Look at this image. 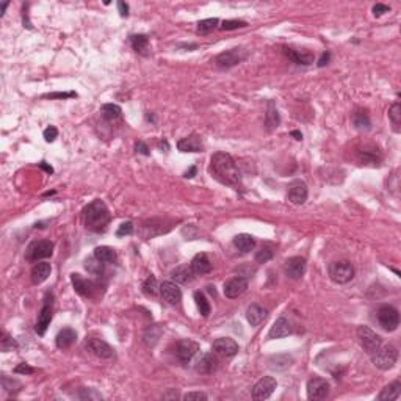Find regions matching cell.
<instances>
[{
    "label": "cell",
    "instance_id": "obj_1",
    "mask_svg": "<svg viewBox=\"0 0 401 401\" xmlns=\"http://www.w3.org/2000/svg\"><path fill=\"white\" fill-rule=\"evenodd\" d=\"M210 171L215 176V179L227 185H237L241 179L237 163L226 152L213 154L210 160Z\"/></svg>",
    "mask_w": 401,
    "mask_h": 401
},
{
    "label": "cell",
    "instance_id": "obj_2",
    "mask_svg": "<svg viewBox=\"0 0 401 401\" xmlns=\"http://www.w3.org/2000/svg\"><path fill=\"white\" fill-rule=\"evenodd\" d=\"M110 220H111V217H110L108 207L101 199L92 201L91 204H88L83 208V223H85V227L91 232H96V234L104 232L107 229Z\"/></svg>",
    "mask_w": 401,
    "mask_h": 401
},
{
    "label": "cell",
    "instance_id": "obj_3",
    "mask_svg": "<svg viewBox=\"0 0 401 401\" xmlns=\"http://www.w3.org/2000/svg\"><path fill=\"white\" fill-rule=\"evenodd\" d=\"M53 254V243L50 240H36L28 244L25 251L27 262H41Z\"/></svg>",
    "mask_w": 401,
    "mask_h": 401
},
{
    "label": "cell",
    "instance_id": "obj_4",
    "mask_svg": "<svg viewBox=\"0 0 401 401\" xmlns=\"http://www.w3.org/2000/svg\"><path fill=\"white\" fill-rule=\"evenodd\" d=\"M329 277L335 284H348L354 277V266L348 260H337L329 265Z\"/></svg>",
    "mask_w": 401,
    "mask_h": 401
},
{
    "label": "cell",
    "instance_id": "obj_5",
    "mask_svg": "<svg viewBox=\"0 0 401 401\" xmlns=\"http://www.w3.org/2000/svg\"><path fill=\"white\" fill-rule=\"evenodd\" d=\"M373 364L375 367H378L379 370H390L398 359V350L393 345H386V347H379L378 351H375L372 354Z\"/></svg>",
    "mask_w": 401,
    "mask_h": 401
},
{
    "label": "cell",
    "instance_id": "obj_6",
    "mask_svg": "<svg viewBox=\"0 0 401 401\" xmlns=\"http://www.w3.org/2000/svg\"><path fill=\"white\" fill-rule=\"evenodd\" d=\"M356 332H357V338H359L362 348L370 356H372L375 351H378V348L383 345L381 337L373 329H370L368 326H359Z\"/></svg>",
    "mask_w": 401,
    "mask_h": 401
},
{
    "label": "cell",
    "instance_id": "obj_7",
    "mask_svg": "<svg viewBox=\"0 0 401 401\" xmlns=\"http://www.w3.org/2000/svg\"><path fill=\"white\" fill-rule=\"evenodd\" d=\"M246 56H248V52L241 47H235V49L221 52L217 58H215V65H217L220 69H231V68L240 65Z\"/></svg>",
    "mask_w": 401,
    "mask_h": 401
},
{
    "label": "cell",
    "instance_id": "obj_8",
    "mask_svg": "<svg viewBox=\"0 0 401 401\" xmlns=\"http://www.w3.org/2000/svg\"><path fill=\"white\" fill-rule=\"evenodd\" d=\"M376 320L384 331L392 332L399 324V314L393 305H381L376 311Z\"/></svg>",
    "mask_w": 401,
    "mask_h": 401
},
{
    "label": "cell",
    "instance_id": "obj_9",
    "mask_svg": "<svg viewBox=\"0 0 401 401\" xmlns=\"http://www.w3.org/2000/svg\"><path fill=\"white\" fill-rule=\"evenodd\" d=\"M52 305H53V295L47 293L44 296V302H43L40 314H38V321H36V326H35V331L38 332V335H44L50 321H52Z\"/></svg>",
    "mask_w": 401,
    "mask_h": 401
},
{
    "label": "cell",
    "instance_id": "obj_10",
    "mask_svg": "<svg viewBox=\"0 0 401 401\" xmlns=\"http://www.w3.org/2000/svg\"><path fill=\"white\" fill-rule=\"evenodd\" d=\"M329 393V383L323 378L314 376L307 381V398L314 401H321Z\"/></svg>",
    "mask_w": 401,
    "mask_h": 401
},
{
    "label": "cell",
    "instance_id": "obj_11",
    "mask_svg": "<svg viewBox=\"0 0 401 401\" xmlns=\"http://www.w3.org/2000/svg\"><path fill=\"white\" fill-rule=\"evenodd\" d=\"M71 281H72V285H74V290L80 295V296H85V298H96L98 292H99V285L94 284L92 281L89 279H83V277L80 274H71Z\"/></svg>",
    "mask_w": 401,
    "mask_h": 401
},
{
    "label": "cell",
    "instance_id": "obj_12",
    "mask_svg": "<svg viewBox=\"0 0 401 401\" xmlns=\"http://www.w3.org/2000/svg\"><path fill=\"white\" fill-rule=\"evenodd\" d=\"M198 351H199V345L195 340H190V338L179 340L176 345V357L182 364H188Z\"/></svg>",
    "mask_w": 401,
    "mask_h": 401
},
{
    "label": "cell",
    "instance_id": "obj_13",
    "mask_svg": "<svg viewBox=\"0 0 401 401\" xmlns=\"http://www.w3.org/2000/svg\"><path fill=\"white\" fill-rule=\"evenodd\" d=\"M277 387V383L273 376H263L262 379H259L253 389V398L257 399V401H262V399H268L273 392L276 390Z\"/></svg>",
    "mask_w": 401,
    "mask_h": 401
},
{
    "label": "cell",
    "instance_id": "obj_14",
    "mask_svg": "<svg viewBox=\"0 0 401 401\" xmlns=\"http://www.w3.org/2000/svg\"><path fill=\"white\" fill-rule=\"evenodd\" d=\"M212 350H213V353L217 354V356H221V357H234V356L238 353V343L234 340V338L221 337V338H217V340L213 342Z\"/></svg>",
    "mask_w": 401,
    "mask_h": 401
},
{
    "label": "cell",
    "instance_id": "obj_15",
    "mask_svg": "<svg viewBox=\"0 0 401 401\" xmlns=\"http://www.w3.org/2000/svg\"><path fill=\"white\" fill-rule=\"evenodd\" d=\"M287 199L293 205H302L307 201V185L302 180H293L289 185Z\"/></svg>",
    "mask_w": 401,
    "mask_h": 401
},
{
    "label": "cell",
    "instance_id": "obj_16",
    "mask_svg": "<svg viewBox=\"0 0 401 401\" xmlns=\"http://www.w3.org/2000/svg\"><path fill=\"white\" fill-rule=\"evenodd\" d=\"M246 290H248V279H246V277H241V276L232 277V279H229V281L224 284V295H226V298H229V299L238 298V296L243 295Z\"/></svg>",
    "mask_w": 401,
    "mask_h": 401
},
{
    "label": "cell",
    "instance_id": "obj_17",
    "mask_svg": "<svg viewBox=\"0 0 401 401\" xmlns=\"http://www.w3.org/2000/svg\"><path fill=\"white\" fill-rule=\"evenodd\" d=\"M284 273L290 279H301L305 273V259L304 257H290L284 263Z\"/></svg>",
    "mask_w": 401,
    "mask_h": 401
},
{
    "label": "cell",
    "instance_id": "obj_18",
    "mask_svg": "<svg viewBox=\"0 0 401 401\" xmlns=\"http://www.w3.org/2000/svg\"><path fill=\"white\" fill-rule=\"evenodd\" d=\"M160 295H162L163 301H166L169 305H176L182 299V290L173 281H166L160 285Z\"/></svg>",
    "mask_w": 401,
    "mask_h": 401
},
{
    "label": "cell",
    "instance_id": "obj_19",
    "mask_svg": "<svg viewBox=\"0 0 401 401\" xmlns=\"http://www.w3.org/2000/svg\"><path fill=\"white\" fill-rule=\"evenodd\" d=\"M86 350H89L94 356L101 357V359H110L113 357V348L101 340V338H89V340L86 342Z\"/></svg>",
    "mask_w": 401,
    "mask_h": 401
},
{
    "label": "cell",
    "instance_id": "obj_20",
    "mask_svg": "<svg viewBox=\"0 0 401 401\" xmlns=\"http://www.w3.org/2000/svg\"><path fill=\"white\" fill-rule=\"evenodd\" d=\"M218 367H220V360H218L217 354L212 353V354L202 356V359L196 365V372H199L202 375H210L213 372H217Z\"/></svg>",
    "mask_w": 401,
    "mask_h": 401
},
{
    "label": "cell",
    "instance_id": "obj_21",
    "mask_svg": "<svg viewBox=\"0 0 401 401\" xmlns=\"http://www.w3.org/2000/svg\"><path fill=\"white\" fill-rule=\"evenodd\" d=\"M52 266L47 262H36L35 266L32 268V273H30V277H32V282L35 285L43 284L44 281H47V277L50 276Z\"/></svg>",
    "mask_w": 401,
    "mask_h": 401
},
{
    "label": "cell",
    "instance_id": "obj_22",
    "mask_svg": "<svg viewBox=\"0 0 401 401\" xmlns=\"http://www.w3.org/2000/svg\"><path fill=\"white\" fill-rule=\"evenodd\" d=\"M77 340V332L72 328H65L61 329L56 337H55V343L60 350H66L69 347H72Z\"/></svg>",
    "mask_w": 401,
    "mask_h": 401
},
{
    "label": "cell",
    "instance_id": "obj_23",
    "mask_svg": "<svg viewBox=\"0 0 401 401\" xmlns=\"http://www.w3.org/2000/svg\"><path fill=\"white\" fill-rule=\"evenodd\" d=\"M285 55L293 61L296 65H304V66H309L314 63V53L309 50H295V49H284Z\"/></svg>",
    "mask_w": 401,
    "mask_h": 401
},
{
    "label": "cell",
    "instance_id": "obj_24",
    "mask_svg": "<svg viewBox=\"0 0 401 401\" xmlns=\"http://www.w3.org/2000/svg\"><path fill=\"white\" fill-rule=\"evenodd\" d=\"M169 276H171V281L176 284H188L193 279L195 273L190 265H179L171 271Z\"/></svg>",
    "mask_w": 401,
    "mask_h": 401
},
{
    "label": "cell",
    "instance_id": "obj_25",
    "mask_svg": "<svg viewBox=\"0 0 401 401\" xmlns=\"http://www.w3.org/2000/svg\"><path fill=\"white\" fill-rule=\"evenodd\" d=\"M177 149L180 152H201L202 150V140L199 135H190L177 141Z\"/></svg>",
    "mask_w": 401,
    "mask_h": 401
},
{
    "label": "cell",
    "instance_id": "obj_26",
    "mask_svg": "<svg viewBox=\"0 0 401 401\" xmlns=\"http://www.w3.org/2000/svg\"><path fill=\"white\" fill-rule=\"evenodd\" d=\"M190 266H192V270L196 276H204V274H208L212 271V262L207 257V254H204V253L196 254L193 257L192 263H190Z\"/></svg>",
    "mask_w": 401,
    "mask_h": 401
},
{
    "label": "cell",
    "instance_id": "obj_27",
    "mask_svg": "<svg viewBox=\"0 0 401 401\" xmlns=\"http://www.w3.org/2000/svg\"><path fill=\"white\" fill-rule=\"evenodd\" d=\"M290 334H292V328H290L289 320L281 317V318H277L274 321V324L271 326V329L268 332V338H284Z\"/></svg>",
    "mask_w": 401,
    "mask_h": 401
},
{
    "label": "cell",
    "instance_id": "obj_28",
    "mask_svg": "<svg viewBox=\"0 0 401 401\" xmlns=\"http://www.w3.org/2000/svg\"><path fill=\"white\" fill-rule=\"evenodd\" d=\"M268 317V311L260 307L259 304H251L246 311V318H248L251 326H259L262 321H265Z\"/></svg>",
    "mask_w": 401,
    "mask_h": 401
},
{
    "label": "cell",
    "instance_id": "obj_29",
    "mask_svg": "<svg viewBox=\"0 0 401 401\" xmlns=\"http://www.w3.org/2000/svg\"><path fill=\"white\" fill-rule=\"evenodd\" d=\"M281 124V116H279V111H277L276 105L273 101L268 102V107H266V114H265V126H266V130L268 132H273L274 129H277Z\"/></svg>",
    "mask_w": 401,
    "mask_h": 401
},
{
    "label": "cell",
    "instance_id": "obj_30",
    "mask_svg": "<svg viewBox=\"0 0 401 401\" xmlns=\"http://www.w3.org/2000/svg\"><path fill=\"white\" fill-rule=\"evenodd\" d=\"M234 246H235L238 251H241V253H250V251L254 250L256 240H254V237L250 235V234H238V235L234 238Z\"/></svg>",
    "mask_w": 401,
    "mask_h": 401
},
{
    "label": "cell",
    "instance_id": "obj_31",
    "mask_svg": "<svg viewBox=\"0 0 401 401\" xmlns=\"http://www.w3.org/2000/svg\"><path fill=\"white\" fill-rule=\"evenodd\" d=\"M351 121H353V126L360 130V132H367L372 129V122H370V118H368V113L364 111V110H357L353 113L351 116Z\"/></svg>",
    "mask_w": 401,
    "mask_h": 401
},
{
    "label": "cell",
    "instance_id": "obj_32",
    "mask_svg": "<svg viewBox=\"0 0 401 401\" xmlns=\"http://www.w3.org/2000/svg\"><path fill=\"white\" fill-rule=\"evenodd\" d=\"M162 332H163V329H162L159 324L147 328V329H146V332H144V335H143V340H144V343H146L149 348L156 347V345H157V342L160 340Z\"/></svg>",
    "mask_w": 401,
    "mask_h": 401
},
{
    "label": "cell",
    "instance_id": "obj_33",
    "mask_svg": "<svg viewBox=\"0 0 401 401\" xmlns=\"http://www.w3.org/2000/svg\"><path fill=\"white\" fill-rule=\"evenodd\" d=\"M399 393H401V384L398 381L386 386L383 389V392L378 395V399L379 401H390V399H398L399 398Z\"/></svg>",
    "mask_w": 401,
    "mask_h": 401
},
{
    "label": "cell",
    "instance_id": "obj_34",
    "mask_svg": "<svg viewBox=\"0 0 401 401\" xmlns=\"http://www.w3.org/2000/svg\"><path fill=\"white\" fill-rule=\"evenodd\" d=\"M130 44L133 47L135 52L141 53V55H147V49H149V38L146 35H132L130 36Z\"/></svg>",
    "mask_w": 401,
    "mask_h": 401
},
{
    "label": "cell",
    "instance_id": "obj_35",
    "mask_svg": "<svg viewBox=\"0 0 401 401\" xmlns=\"http://www.w3.org/2000/svg\"><path fill=\"white\" fill-rule=\"evenodd\" d=\"M94 257L98 260L104 262V263H111V262H114L116 254L110 246H98V248L94 250Z\"/></svg>",
    "mask_w": 401,
    "mask_h": 401
},
{
    "label": "cell",
    "instance_id": "obj_36",
    "mask_svg": "<svg viewBox=\"0 0 401 401\" xmlns=\"http://www.w3.org/2000/svg\"><path fill=\"white\" fill-rule=\"evenodd\" d=\"M143 292L147 296H157L159 295L160 287H159V282H157L156 276H154V274H149L146 277V281L143 282Z\"/></svg>",
    "mask_w": 401,
    "mask_h": 401
},
{
    "label": "cell",
    "instance_id": "obj_37",
    "mask_svg": "<svg viewBox=\"0 0 401 401\" xmlns=\"http://www.w3.org/2000/svg\"><path fill=\"white\" fill-rule=\"evenodd\" d=\"M389 119L392 122L393 130L398 133L399 132V126H401V105H399V102L392 104V107L389 108Z\"/></svg>",
    "mask_w": 401,
    "mask_h": 401
},
{
    "label": "cell",
    "instance_id": "obj_38",
    "mask_svg": "<svg viewBox=\"0 0 401 401\" xmlns=\"http://www.w3.org/2000/svg\"><path fill=\"white\" fill-rule=\"evenodd\" d=\"M195 301H196V305H198L199 314H201L204 318H207V317L210 315L212 307H210V302H208V299L205 298V295L201 293V292H196V293H195Z\"/></svg>",
    "mask_w": 401,
    "mask_h": 401
},
{
    "label": "cell",
    "instance_id": "obj_39",
    "mask_svg": "<svg viewBox=\"0 0 401 401\" xmlns=\"http://www.w3.org/2000/svg\"><path fill=\"white\" fill-rule=\"evenodd\" d=\"M101 113H102L104 119H107V121H114V119H118V118L121 116L122 110H121V107L116 105V104H104L102 108H101Z\"/></svg>",
    "mask_w": 401,
    "mask_h": 401
},
{
    "label": "cell",
    "instance_id": "obj_40",
    "mask_svg": "<svg viewBox=\"0 0 401 401\" xmlns=\"http://www.w3.org/2000/svg\"><path fill=\"white\" fill-rule=\"evenodd\" d=\"M220 21L217 17H210V19H204L201 22H198V33L199 35H208L212 33L215 28L218 27Z\"/></svg>",
    "mask_w": 401,
    "mask_h": 401
},
{
    "label": "cell",
    "instance_id": "obj_41",
    "mask_svg": "<svg viewBox=\"0 0 401 401\" xmlns=\"http://www.w3.org/2000/svg\"><path fill=\"white\" fill-rule=\"evenodd\" d=\"M104 262L98 260L96 257H89L86 262H85V268L91 273V274H101L104 271Z\"/></svg>",
    "mask_w": 401,
    "mask_h": 401
},
{
    "label": "cell",
    "instance_id": "obj_42",
    "mask_svg": "<svg viewBox=\"0 0 401 401\" xmlns=\"http://www.w3.org/2000/svg\"><path fill=\"white\" fill-rule=\"evenodd\" d=\"M273 256H274L273 248H270V246H263V248L260 251H257V254H256V262L257 263H265V262L271 260Z\"/></svg>",
    "mask_w": 401,
    "mask_h": 401
},
{
    "label": "cell",
    "instance_id": "obj_43",
    "mask_svg": "<svg viewBox=\"0 0 401 401\" xmlns=\"http://www.w3.org/2000/svg\"><path fill=\"white\" fill-rule=\"evenodd\" d=\"M246 24L244 21H238V19H232V21H224L223 24H221V30H237V28H244Z\"/></svg>",
    "mask_w": 401,
    "mask_h": 401
},
{
    "label": "cell",
    "instance_id": "obj_44",
    "mask_svg": "<svg viewBox=\"0 0 401 401\" xmlns=\"http://www.w3.org/2000/svg\"><path fill=\"white\" fill-rule=\"evenodd\" d=\"M132 234H133V223H130V221L122 223L116 231L118 237H126V235H132Z\"/></svg>",
    "mask_w": 401,
    "mask_h": 401
},
{
    "label": "cell",
    "instance_id": "obj_45",
    "mask_svg": "<svg viewBox=\"0 0 401 401\" xmlns=\"http://www.w3.org/2000/svg\"><path fill=\"white\" fill-rule=\"evenodd\" d=\"M0 347H2V351H13L14 348H17V343H16V340H13L11 337L4 334V338H2V343H0Z\"/></svg>",
    "mask_w": 401,
    "mask_h": 401
},
{
    "label": "cell",
    "instance_id": "obj_46",
    "mask_svg": "<svg viewBox=\"0 0 401 401\" xmlns=\"http://www.w3.org/2000/svg\"><path fill=\"white\" fill-rule=\"evenodd\" d=\"M2 381H4V389L7 392H13V390H19V389H14V387H21V383L16 381V379H10L7 375H2Z\"/></svg>",
    "mask_w": 401,
    "mask_h": 401
},
{
    "label": "cell",
    "instance_id": "obj_47",
    "mask_svg": "<svg viewBox=\"0 0 401 401\" xmlns=\"http://www.w3.org/2000/svg\"><path fill=\"white\" fill-rule=\"evenodd\" d=\"M183 399L185 401H205L207 399V395L205 393H202V392H188V393H185L183 395Z\"/></svg>",
    "mask_w": 401,
    "mask_h": 401
},
{
    "label": "cell",
    "instance_id": "obj_48",
    "mask_svg": "<svg viewBox=\"0 0 401 401\" xmlns=\"http://www.w3.org/2000/svg\"><path fill=\"white\" fill-rule=\"evenodd\" d=\"M33 372H35V370L30 367L28 364H19L14 368V373H17V375H32Z\"/></svg>",
    "mask_w": 401,
    "mask_h": 401
},
{
    "label": "cell",
    "instance_id": "obj_49",
    "mask_svg": "<svg viewBox=\"0 0 401 401\" xmlns=\"http://www.w3.org/2000/svg\"><path fill=\"white\" fill-rule=\"evenodd\" d=\"M58 137V130H56V127H53V126H50V127H47L46 130H44V140L47 141V143H52V141H55V138Z\"/></svg>",
    "mask_w": 401,
    "mask_h": 401
},
{
    "label": "cell",
    "instance_id": "obj_50",
    "mask_svg": "<svg viewBox=\"0 0 401 401\" xmlns=\"http://www.w3.org/2000/svg\"><path fill=\"white\" fill-rule=\"evenodd\" d=\"M390 11V7H387V5H384V4H376V5H373V16L375 17H379V16H383V14H386V13H389Z\"/></svg>",
    "mask_w": 401,
    "mask_h": 401
},
{
    "label": "cell",
    "instance_id": "obj_51",
    "mask_svg": "<svg viewBox=\"0 0 401 401\" xmlns=\"http://www.w3.org/2000/svg\"><path fill=\"white\" fill-rule=\"evenodd\" d=\"M75 92H53V94H46L44 98L50 99H66V98H75Z\"/></svg>",
    "mask_w": 401,
    "mask_h": 401
},
{
    "label": "cell",
    "instance_id": "obj_52",
    "mask_svg": "<svg viewBox=\"0 0 401 401\" xmlns=\"http://www.w3.org/2000/svg\"><path fill=\"white\" fill-rule=\"evenodd\" d=\"M135 149H137V152L138 154H143V156H149V147L146 146V143H143V141H138L137 144H135Z\"/></svg>",
    "mask_w": 401,
    "mask_h": 401
},
{
    "label": "cell",
    "instance_id": "obj_53",
    "mask_svg": "<svg viewBox=\"0 0 401 401\" xmlns=\"http://www.w3.org/2000/svg\"><path fill=\"white\" fill-rule=\"evenodd\" d=\"M118 11L122 17H127L129 16V5L124 2H118Z\"/></svg>",
    "mask_w": 401,
    "mask_h": 401
},
{
    "label": "cell",
    "instance_id": "obj_54",
    "mask_svg": "<svg viewBox=\"0 0 401 401\" xmlns=\"http://www.w3.org/2000/svg\"><path fill=\"white\" fill-rule=\"evenodd\" d=\"M329 60H331V53H329V52H324V53L321 55V58L318 60V66H320V68L326 66V65L329 63Z\"/></svg>",
    "mask_w": 401,
    "mask_h": 401
},
{
    "label": "cell",
    "instance_id": "obj_55",
    "mask_svg": "<svg viewBox=\"0 0 401 401\" xmlns=\"http://www.w3.org/2000/svg\"><path fill=\"white\" fill-rule=\"evenodd\" d=\"M196 168L193 166V168H190V171H187V173H185V177H187V179H190V177H195V174H196Z\"/></svg>",
    "mask_w": 401,
    "mask_h": 401
},
{
    "label": "cell",
    "instance_id": "obj_56",
    "mask_svg": "<svg viewBox=\"0 0 401 401\" xmlns=\"http://www.w3.org/2000/svg\"><path fill=\"white\" fill-rule=\"evenodd\" d=\"M40 166H41L43 169H46V171H47L49 174H52V173H53L52 166H47V165H46V162H41V163H40Z\"/></svg>",
    "mask_w": 401,
    "mask_h": 401
},
{
    "label": "cell",
    "instance_id": "obj_57",
    "mask_svg": "<svg viewBox=\"0 0 401 401\" xmlns=\"http://www.w3.org/2000/svg\"><path fill=\"white\" fill-rule=\"evenodd\" d=\"M290 135H292V137H295L296 140H302V135H301V132H298V130H293Z\"/></svg>",
    "mask_w": 401,
    "mask_h": 401
},
{
    "label": "cell",
    "instance_id": "obj_58",
    "mask_svg": "<svg viewBox=\"0 0 401 401\" xmlns=\"http://www.w3.org/2000/svg\"><path fill=\"white\" fill-rule=\"evenodd\" d=\"M207 289H208V292H210V293H212V295H213V296H215V295H217V292H215V287H212V285H208V287H207Z\"/></svg>",
    "mask_w": 401,
    "mask_h": 401
},
{
    "label": "cell",
    "instance_id": "obj_59",
    "mask_svg": "<svg viewBox=\"0 0 401 401\" xmlns=\"http://www.w3.org/2000/svg\"><path fill=\"white\" fill-rule=\"evenodd\" d=\"M8 5H10V4H8V2H7V4H2V14H4V13H5V10H7V8H8Z\"/></svg>",
    "mask_w": 401,
    "mask_h": 401
},
{
    "label": "cell",
    "instance_id": "obj_60",
    "mask_svg": "<svg viewBox=\"0 0 401 401\" xmlns=\"http://www.w3.org/2000/svg\"><path fill=\"white\" fill-rule=\"evenodd\" d=\"M160 146H162V147H165V149H166V150H168V147H169V146H168V143H166V141H162V143H160Z\"/></svg>",
    "mask_w": 401,
    "mask_h": 401
}]
</instances>
